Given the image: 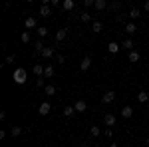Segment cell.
Masks as SVG:
<instances>
[{
  "instance_id": "1",
  "label": "cell",
  "mask_w": 149,
  "mask_h": 147,
  "mask_svg": "<svg viewBox=\"0 0 149 147\" xmlns=\"http://www.w3.org/2000/svg\"><path fill=\"white\" fill-rule=\"evenodd\" d=\"M12 79H14V84L22 86V84H26V79H28V72H26L24 68H16L14 74H12Z\"/></svg>"
},
{
  "instance_id": "2",
  "label": "cell",
  "mask_w": 149,
  "mask_h": 147,
  "mask_svg": "<svg viewBox=\"0 0 149 147\" xmlns=\"http://www.w3.org/2000/svg\"><path fill=\"white\" fill-rule=\"evenodd\" d=\"M24 26H26V30L30 32V30H38V22H36L34 16H28L26 20H24Z\"/></svg>"
},
{
  "instance_id": "3",
  "label": "cell",
  "mask_w": 149,
  "mask_h": 147,
  "mask_svg": "<svg viewBox=\"0 0 149 147\" xmlns=\"http://www.w3.org/2000/svg\"><path fill=\"white\" fill-rule=\"evenodd\" d=\"M50 109H52V105H50L48 102H42V103H40V107H38V113H40V115H48Z\"/></svg>"
},
{
  "instance_id": "4",
  "label": "cell",
  "mask_w": 149,
  "mask_h": 147,
  "mask_svg": "<svg viewBox=\"0 0 149 147\" xmlns=\"http://www.w3.org/2000/svg\"><path fill=\"white\" fill-rule=\"evenodd\" d=\"M103 123H105V127H113V125H115V115H113V113H105Z\"/></svg>"
},
{
  "instance_id": "5",
  "label": "cell",
  "mask_w": 149,
  "mask_h": 147,
  "mask_svg": "<svg viewBox=\"0 0 149 147\" xmlns=\"http://www.w3.org/2000/svg\"><path fill=\"white\" fill-rule=\"evenodd\" d=\"M113 100H115V91H111V90H107L105 93H103V98H102L103 103H111Z\"/></svg>"
},
{
  "instance_id": "6",
  "label": "cell",
  "mask_w": 149,
  "mask_h": 147,
  "mask_svg": "<svg viewBox=\"0 0 149 147\" xmlns=\"http://www.w3.org/2000/svg\"><path fill=\"white\" fill-rule=\"evenodd\" d=\"M90 66H92V58L86 56V58L80 62V70H84V72H86V70H90Z\"/></svg>"
},
{
  "instance_id": "7",
  "label": "cell",
  "mask_w": 149,
  "mask_h": 147,
  "mask_svg": "<svg viewBox=\"0 0 149 147\" xmlns=\"http://www.w3.org/2000/svg\"><path fill=\"white\" fill-rule=\"evenodd\" d=\"M40 16H44V18H48V16H50V14H52V8H50V6H48V4H42V6H40Z\"/></svg>"
},
{
  "instance_id": "8",
  "label": "cell",
  "mask_w": 149,
  "mask_h": 147,
  "mask_svg": "<svg viewBox=\"0 0 149 147\" xmlns=\"http://www.w3.org/2000/svg\"><path fill=\"white\" fill-rule=\"evenodd\" d=\"M66 36H68V28H60V30L56 32V42H62Z\"/></svg>"
},
{
  "instance_id": "9",
  "label": "cell",
  "mask_w": 149,
  "mask_h": 147,
  "mask_svg": "<svg viewBox=\"0 0 149 147\" xmlns=\"http://www.w3.org/2000/svg\"><path fill=\"white\" fill-rule=\"evenodd\" d=\"M119 48H121V46L117 44V42H109V44H107V52H109V54H117Z\"/></svg>"
},
{
  "instance_id": "10",
  "label": "cell",
  "mask_w": 149,
  "mask_h": 147,
  "mask_svg": "<svg viewBox=\"0 0 149 147\" xmlns=\"http://www.w3.org/2000/svg\"><path fill=\"white\" fill-rule=\"evenodd\" d=\"M121 115H123L125 119H129V117L133 115V107H131V105H125V107H121Z\"/></svg>"
},
{
  "instance_id": "11",
  "label": "cell",
  "mask_w": 149,
  "mask_h": 147,
  "mask_svg": "<svg viewBox=\"0 0 149 147\" xmlns=\"http://www.w3.org/2000/svg\"><path fill=\"white\" fill-rule=\"evenodd\" d=\"M74 109H76V111H86V109H88V103L84 102V100H80V102H76Z\"/></svg>"
},
{
  "instance_id": "12",
  "label": "cell",
  "mask_w": 149,
  "mask_h": 147,
  "mask_svg": "<svg viewBox=\"0 0 149 147\" xmlns=\"http://www.w3.org/2000/svg\"><path fill=\"white\" fill-rule=\"evenodd\" d=\"M62 8H64V10H74V8H76V2H74V0H64V2H62Z\"/></svg>"
},
{
  "instance_id": "13",
  "label": "cell",
  "mask_w": 149,
  "mask_h": 147,
  "mask_svg": "<svg viewBox=\"0 0 149 147\" xmlns=\"http://www.w3.org/2000/svg\"><path fill=\"white\" fill-rule=\"evenodd\" d=\"M93 8H95V10H105V8H107V0H95Z\"/></svg>"
},
{
  "instance_id": "14",
  "label": "cell",
  "mask_w": 149,
  "mask_h": 147,
  "mask_svg": "<svg viewBox=\"0 0 149 147\" xmlns=\"http://www.w3.org/2000/svg\"><path fill=\"white\" fill-rule=\"evenodd\" d=\"M44 68H46V66H42V64H36L34 68H32V72H34L36 76L40 78V76H44Z\"/></svg>"
},
{
  "instance_id": "15",
  "label": "cell",
  "mask_w": 149,
  "mask_h": 147,
  "mask_svg": "<svg viewBox=\"0 0 149 147\" xmlns=\"http://www.w3.org/2000/svg\"><path fill=\"white\" fill-rule=\"evenodd\" d=\"M54 74H56L54 66H46L44 68V78H54Z\"/></svg>"
},
{
  "instance_id": "16",
  "label": "cell",
  "mask_w": 149,
  "mask_h": 147,
  "mask_svg": "<svg viewBox=\"0 0 149 147\" xmlns=\"http://www.w3.org/2000/svg\"><path fill=\"white\" fill-rule=\"evenodd\" d=\"M20 40H22V44H30V40H32L30 32H28V30H26V32H22V34H20Z\"/></svg>"
},
{
  "instance_id": "17",
  "label": "cell",
  "mask_w": 149,
  "mask_h": 147,
  "mask_svg": "<svg viewBox=\"0 0 149 147\" xmlns=\"http://www.w3.org/2000/svg\"><path fill=\"white\" fill-rule=\"evenodd\" d=\"M125 32H127V34H135V32H137V26H135L133 22L125 24Z\"/></svg>"
},
{
  "instance_id": "18",
  "label": "cell",
  "mask_w": 149,
  "mask_h": 147,
  "mask_svg": "<svg viewBox=\"0 0 149 147\" xmlns=\"http://www.w3.org/2000/svg\"><path fill=\"white\" fill-rule=\"evenodd\" d=\"M129 62H131V64H135V62H139V52H135V50H131V52H129Z\"/></svg>"
},
{
  "instance_id": "19",
  "label": "cell",
  "mask_w": 149,
  "mask_h": 147,
  "mask_svg": "<svg viewBox=\"0 0 149 147\" xmlns=\"http://www.w3.org/2000/svg\"><path fill=\"white\" fill-rule=\"evenodd\" d=\"M74 113H76V109H74V105H66V107H64V115H66V117H72Z\"/></svg>"
},
{
  "instance_id": "20",
  "label": "cell",
  "mask_w": 149,
  "mask_h": 147,
  "mask_svg": "<svg viewBox=\"0 0 149 147\" xmlns=\"http://www.w3.org/2000/svg\"><path fill=\"white\" fill-rule=\"evenodd\" d=\"M137 100H139V103H145V102L149 100V93H147V91H139Z\"/></svg>"
},
{
  "instance_id": "21",
  "label": "cell",
  "mask_w": 149,
  "mask_h": 147,
  "mask_svg": "<svg viewBox=\"0 0 149 147\" xmlns=\"http://www.w3.org/2000/svg\"><path fill=\"white\" fill-rule=\"evenodd\" d=\"M36 32H38L40 38H46V36H48V28H46V26H38V30H36Z\"/></svg>"
},
{
  "instance_id": "22",
  "label": "cell",
  "mask_w": 149,
  "mask_h": 147,
  "mask_svg": "<svg viewBox=\"0 0 149 147\" xmlns=\"http://www.w3.org/2000/svg\"><path fill=\"white\" fill-rule=\"evenodd\" d=\"M40 56H44V58H52V56H54V48H44Z\"/></svg>"
},
{
  "instance_id": "23",
  "label": "cell",
  "mask_w": 149,
  "mask_h": 147,
  "mask_svg": "<svg viewBox=\"0 0 149 147\" xmlns=\"http://www.w3.org/2000/svg\"><path fill=\"white\" fill-rule=\"evenodd\" d=\"M90 133H92V137H100V135H102V129H100L97 125H92V129H90Z\"/></svg>"
},
{
  "instance_id": "24",
  "label": "cell",
  "mask_w": 149,
  "mask_h": 147,
  "mask_svg": "<svg viewBox=\"0 0 149 147\" xmlns=\"http://www.w3.org/2000/svg\"><path fill=\"white\" fill-rule=\"evenodd\" d=\"M103 30V24L102 22H93L92 24V32H95V34H97V32H102Z\"/></svg>"
},
{
  "instance_id": "25",
  "label": "cell",
  "mask_w": 149,
  "mask_h": 147,
  "mask_svg": "<svg viewBox=\"0 0 149 147\" xmlns=\"http://www.w3.org/2000/svg\"><path fill=\"white\" fill-rule=\"evenodd\" d=\"M44 91H46V95H56V86H46Z\"/></svg>"
},
{
  "instance_id": "26",
  "label": "cell",
  "mask_w": 149,
  "mask_h": 147,
  "mask_svg": "<svg viewBox=\"0 0 149 147\" xmlns=\"http://www.w3.org/2000/svg\"><path fill=\"white\" fill-rule=\"evenodd\" d=\"M129 18H131V20L139 18V8H131V10H129Z\"/></svg>"
},
{
  "instance_id": "27",
  "label": "cell",
  "mask_w": 149,
  "mask_h": 147,
  "mask_svg": "<svg viewBox=\"0 0 149 147\" xmlns=\"http://www.w3.org/2000/svg\"><path fill=\"white\" fill-rule=\"evenodd\" d=\"M121 48H125V50H131V48H133V40H129V38H127V40H123Z\"/></svg>"
},
{
  "instance_id": "28",
  "label": "cell",
  "mask_w": 149,
  "mask_h": 147,
  "mask_svg": "<svg viewBox=\"0 0 149 147\" xmlns=\"http://www.w3.org/2000/svg\"><path fill=\"white\" fill-rule=\"evenodd\" d=\"M10 133H12V137H18L20 133H22V127H18V125H14V127H12V131H10Z\"/></svg>"
},
{
  "instance_id": "29",
  "label": "cell",
  "mask_w": 149,
  "mask_h": 147,
  "mask_svg": "<svg viewBox=\"0 0 149 147\" xmlns=\"http://www.w3.org/2000/svg\"><path fill=\"white\" fill-rule=\"evenodd\" d=\"M80 18H81V22H90V20H92L90 12H81V14H80Z\"/></svg>"
},
{
  "instance_id": "30",
  "label": "cell",
  "mask_w": 149,
  "mask_h": 147,
  "mask_svg": "<svg viewBox=\"0 0 149 147\" xmlns=\"http://www.w3.org/2000/svg\"><path fill=\"white\" fill-rule=\"evenodd\" d=\"M34 48H36V54H42V50H44V44H42V42L38 40V42L34 44Z\"/></svg>"
},
{
  "instance_id": "31",
  "label": "cell",
  "mask_w": 149,
  "mask_h": 147,
  "mask_svg": "<svg viewBox=\"0 0 149 147\" xmlns=\"http://www.w3.org/2000/svg\"><path fill=\"white\" fill-rule=\"evenodd\" d=\"M14 60H16V56L14 54H8L6 56V64H14Z\"/></svg>"
},
{
  "instance_id": "32",
  "label": "cell",
  "mask_w": 149,
  "mask_h": 147,
  "mask_svg": "<svg viewBox=\"0 0 149 147\" xmlns=\"http://www.w3.org/2000/svg\"><path fill=\"white\" fill-rule=\"evenodd\" d=\"M103 135L107 137V139H111V137H113V131H111V129H109V127H107V129H105V131H103Z\"/></svg>"
},
{
  "instance_id": "33",
  "label": "cell",
  "mask_w": 149,
  "mask_h": 147,
  "mask_svg": "<svg viewBox=\"0 0 149 147\" xmlns=\"http://www.w3.org/2000/svg\"><path fill=\"white\" fill-rule=\"evenodd\" d=\"M93 4H95V0H84V6H86V8H90Z\"/></svg>"
},
{
  "instance_id": "34",
  "label": "cell",
  "mask_w": 149,
  "mask_h": 147,
  "mask_svg": "<svg viewBox=\"0 0 149 147\" xmlns=\"http://www.w3.org/2000/svg\"><path fill=\"white\" fill-rule=\"evenodd\" d=\"M56 60H58V64H64V62H66V56H62V54H58V56H56Z\"/></svg>"
},
{
  "instance_id": "35",
  "label": "cell",
  "mask_w": 149,
  "mask_h": 147,
  "mask_svg": "<svg viewBox=\"0 0 149 147\" xmlns=\"http://www.w3.org/2000/svg\"><path fill=\"white\" fill-rule=\"evenodd\" d=\"M36 86H38V88H46V86H44V79H42V78L36 79Z\"/></svg>"
},
{
  "instance_id": "36",
  "label": "cell",
  "mask_w": 149,
  "mask_h": 147,
  "mask_svg": "<svg viewBox=\"0 0 149 147\" xmlns=\"http://www.w3.org/2000/svg\"><path fill=\"white\" fill-rule=\"evenodd\" d=\"M50 6H60V0H50Z\"/></svg>"
},
{
  "instance_id": "37",
  "label": "cell",
  "mask_w": 149,
  "mask_h": 147,
  "mask_svg": "<svg viewBox=\"0 0 149 147\" xmlns=\"http://www.w3.org/2000/svg\"><path fill=\"white\" fill-rule=\"evenodd\" d=\"M143 8H145V10H149V2H145V4H143Z\"/></svg>"
},
{
  "instance_id": "38",
  "label": "cell",
  "mask_w": 149,
  "mask_h": 147,
  "mask_svg": "<svg viewBox=\"0 0 149 147\" xmlns=\"http://www.w3.org/2000/svg\"><path fill=\"white\" fill-rule=\"evenodd\" d=\"M109 147H119V145H117V143H109Z\"/></svg>"
},
{
  "instance_id": "39",
  "label": "cell",
  "mask_w": 149,
  "mask_h": 147,
  "mask_svg": "<svg viewBox=\"0 0 149 147\" xmlns=\"http://www.w3.org/2000/svg\"><path fill=\"white\" fill-rule=\"evenodd\" d=\"M145 143H147V147H149V137H147V141H145Z\"/></svg>"
},
{
  "instance_id": "40",
  "label": "cell",
  "mask_w": 149,
  "mask_h": 147,
  "mask_svg": "<svg viewBox=\"0 0 149 147\" xmlns=\"http://www.w3.org/2000/svg\"><path fill=\"white\" fill-rule=\"evenodd\" d=\"M147 93H149V91H147Z\"/></svg>"
}]
</instances>
